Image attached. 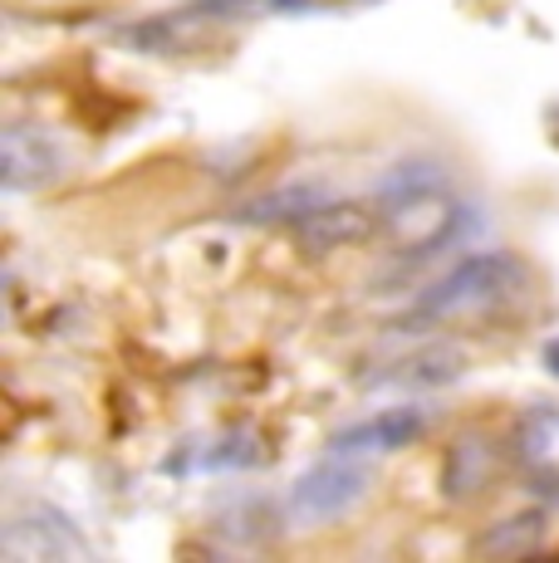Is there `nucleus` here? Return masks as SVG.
Here are the masks:
<instances>
[{
	"mask_svg": "<svg viewBox=\"0 0 559 563\" xmlns=\"http://www.w3.org/2000/svg\"><path fill=\"white\" fill-rule=\"evenodd\" d=\"M461 373V353H451V349H427V353H413V358H403V363H393L388 373L379 377V383H393V387H442L451 383V377Z\"/></svg>",
	"mask_w": 559,
	"mask_h": 563,
	"instance_id": "nucleus-5",
	"label": "nucleus"
},
{
	"mask_svg": "<svg viewBox=\"0 0 559 563\" xmlns=\"http://www.w3.org/2000/svg\"><path fill=\"white\" fill-rule=\"evenodd\" d=\"M525 285V265L515 255H471L457 269H447L432 289L413 305L407 329H432V323H457V319H481L496 305L515 295Z\"/></svg>",
	"mask_w": 559,
	"mask_h": 563,
	"instance_id": "nucleus-1",
	"label": "nucleus"
},
{
	"mask_svg": "<svg viewBox=\"0 0 559 563\" xmlns=\"http://www.w3.org/2000/svg\"><path fill=\"white\" fill-rule=\"evenodd\" d=\"M423 427H427L423 407H388V411H379V417L335 431L329 451H339V456H383V451H397L413 437H423Z\"/></svg>",
	"mask_w": 559,
	"mask_h": 563,
	"instance_id": "nucleus-3",
	"label": "nucleus"
},
{
	"mask_svg": "<svg viewBox=\"0 0 559 563\" xmlns=\"http://www.w3.org/2000/svg\"><path fill=\"white\" fill-rule=\"evenodd\" d=\"M545 363H550V367H555V373H559V343H555V349H550V353H545Z\"/></svg>",
	"mask_w": 559,
	"mask_h": 563,
	"instance_id": "nucleus-6",
	"label": "nucleus"
},
{
	"mask_svg": "<svg viewBox=\"0 0 559 563\" xmlns=\"http://www.w3.org/2000/svg\"><path fill=\"white\" fill-rule=\"evenodd\" d=\"M520 456L530 465L535 481L545 485H559V411H535V417H525L520 427Z\"/></svg>",
	"mask_w": 559,
	"mask_h": 563,
	"instance_id": "nucleus-4",
	"label": "nucleus"
},
{
	"mask_svg": "<svg viewBox=\"0 0 559 563\" xmlns=\"http://www.w3.org/2000/svg\"><path fill=\"white\" fill-rule=\"evenodd\" d=\"M363 485H369V456H339V451H329L315 471H305L295 481V490H289V515L309 519V525H315V519H335L339 510H349V505L359 500Z\"/></svg>",
	"mask_w": 559,
	"mask_h": 563,
	"instance_id": "nucleus-2",
	"label": "nucleus"
}]
</instances>
